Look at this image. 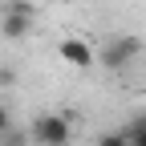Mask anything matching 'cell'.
<instances>
[{"label": "cell", "mask_w": 146, "mask_h": 146, "mask_svg": "<svg viewBox=\"0 0 146 146\" xmlns=\"http://www.w3.org/2000/svg\"><path fill=\"white\" fill-rule=\"evenodd\" d=\"M98 146H130V142L122 130H106V134H98Z\"/></svg>", "instance_id": "obj_8"}, {"label": "cell", "mask_w": 146, "mask_h": 146, "mask_svg": "<svg viewBox=\"0 0 146 146\" xmlns=\"http://www.w3.org/2000/svg\"><path fill=\"white\" fill-rule=\"evenodd\" d=\"M33 16H21V12H0V36L4 41H25V36L33 33Z\"/></svg>", "instance_id": "obj_4"}, {"label": "cell", "mask_w": 146, "mask_h": 146, "mask_svg": "<svg viewBox=\"0 0 146 146\" xmlns=\"http://www.w3.org/2000/svg\"><path fill=\"white\" fill-rule=\"evenodd\" d=\"M4 12H21V16H33V21H36V4H33V0H8Z\"/></svg>", "instance_id": "obj_7"}, {"label": "cell", "mask_w": 146, "mask_h": 146, "mask_svg": "<svg viewBox=\"0 0 146 146\" xmlns=\"http://www.w3.org/2000/svg\"><path fill=\"white\" fill-rule=\"evenodd\" d=\"M138 53H142V41H138V36H110V41L102 45V53H94V57L102 61V69L122 73L126 65L138 57Z\"/></svg>", "instance_id": "obj_2"}, {"label": "cell", "mask_w": 146, "mask_h": 146, "mask_svg": "<svg viewBox=\"0 0 146 146\" xmlns=\"http://www.w3.org/2000/svg\"><path fill=\"white\" fill-rule=\"evenodd\" d=\"M57 53H61V61L65 65H73V69H81V73H89L98 65V57H94V49H89L81 36H61V45H57Z\"/></svg>", "instance_id": "obj_3"}, {"label": "cell", "mask_w": 146, "mask_h": 146, "mask_svg": "<svg viewBox=\"0 0 146 146\" xmlns=\"http://www.w3.org/2000/svg\"><path fill=\"white\" fill-rule=\"evenodd\" d=\"M8 126H12V110H8L4 102H0V134H4V130H8Z\"/></svg>", "instance_id": "obj_10"}, {"label": "cell", "mask_w": 146, "mask_h": 146, "mask_svg": "<svg viewBox=\"0 0 146 146\" xmlns=\"http://www.w3.org/2000/svg\"><path fill=\"white\" fill-rule=\"evenodd\" d=\"M0 146H33V138H29V130H16V122H12L8 130L0 134Z\"/></svg>", "instance_id": "obj_6"}, {"label": "cell", "mask_w": 146, "mask_h": 146, "mask_svg": "<svg viewBox=\"0 0 146 146\" xmlns=\"http://www.w3.org/2000/svg\"><path fill=\"white\" fill-rule=\"evenodd\" d=\"M33 146H69L73 138V114H36L29 126Z\"/></svg>", "instance_id": "obj_1"}, {"label": "cell", "mask_w": 146, "mask_h": 146, "mask_svg": "<svg viewBox=\"0 0 146 146\" xmlns=\"http://www.w3.org/2000/svg\"><path fill=\"white\" fill-rule=\"evenodd\" d=\"M12 85H16V69L0 65V89H12Z\"/></svg>", "instance_id": "obj_9"}, {"label": "cell", "mask_w": 146, "mask_h": 146, "mask_svg": "<svg viewBox=\"0 0 146 146\" xmlns=\"http://www.w3.org/2000/svg\"><path fill=\"white\" fill-rule=\"evenodd\" d=\"M122 134H126L130 146H146V114H134L130 122L122 126Z\"/></svg>", "instance_id": "obj_5"}]
</instances>
